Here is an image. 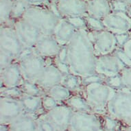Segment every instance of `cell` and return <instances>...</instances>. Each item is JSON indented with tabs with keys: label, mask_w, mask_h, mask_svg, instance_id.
Masks as SVG:
<instances>
[{
	"label": "cell",
	"mask_w": 131,
	"mask_h": 131,
	"mask_svg": "<svg viewBox=\"0 0 131 131\" xmlns=\"http://www.w3.org/2000/svg\"><path fill=\"white\" fill-rule=\"evenodd\" d=\"M24 80L19 64L17 62H14L8 67L0 71L1 89L20 86Z\"/></svg>",
	"instance_id": "obj_17"
},
{
	"label": "cell",
	"mask_w": 131,
	"mask_h": 131,
	"mask_svg": "<svg viewBox=\"0 0 131 131\" xmlns=\"http://www.w3.org/2000/svg\"><path fill=\"white\" fill-rule=\"evenodd\" d=\"M115 36H116L117 45H118V47H119V48L122 47L123 45L130 37V35L129 34V32L124 33V34H120V35H115Z\"/></svg>",
	"instance_id": "obj_37"
},
{
	"label": "cell",
	"mask_w": 131,
	"mask_h": 131,
	"mask_svg": "<svg viewBox=\"0 0 131 131\" xmlns=\"http://www.w3.org/2000/svg\"><path fill=\"white\" fill-rule=\"evenodd\" d=\"M0 95L2 97H6L8 98L20 100L21 97L24 95V93L20 86L6 87V88L1 89Z\"/></svg>",
	"instance_id": "obj_28"
},
{
	"label": "cell",
	"mask_w": 131,
	"mask_h": 131,
	"mask_svg": "<svg viewBox=\"0 0 131 131\" xmlns=\"http://www.w3.org/2000/svg\"><path fill=\"white\" fill-rule=\"evenodd\" d=\"M77 91L93 111L95 112L107 111L108 104L117 92V90L107 85L104 81L81 84Z\"/></svg>",
	"instance_id": "obj_2"
},
{
	"label": "cell",
	"mask_w": 131,
	"mask_h": 131,
	"mask_svg": "<svg viewBox=\"0 0 131 131\" xmlns=\"http://www.w3.org/2000/svg\"><path fill=\"white\" fill-rule=\"evenodd\" d=\"M127 3H128L129 4H131V0H125Z\"/></svg>",
	"instance_id": "obj_42"
},
{
	"label": "cell",
	"mask_w": 131,
	"mask_h": 131,
	"mask_svg": "<svg viewBox=\"0 0 131 131\" xmlns=\"http://www.w3.org/2000/svg\"><path fill=\"white\" fill-rule=\"evenodd\" d=\"M120 48L124 51L125 54H126L127 56L131 59V36L128 39V41Z\"/></svg>",
	"instance_id": "obj_38"
},
{
	"label": "cell",
	"mask_w": 131,
	"mask_h": 131,
	"mask_svg": "<svg viewBox=\"0 0 131 131\" xmlns=\"http://www.w3.org/2000/svg\"><path fill=\"white\" fill-rule=\"evenodd\" d=\"M116 54L117 56H118L119 58L120 59L122 62L124 64L126 67H130L131 66V59L129 58L128 56H127L126 54H125L124 51H123L121 48L119 49H117L115 52H114Z\"/></svg>",
	"instance_id": "obj_36"
},
{
	"label": "cell",
	"mask_w": 131,
	"mask_h": 131,
	"mask_svg": "<svg viewBox=\"0 0 131 131\" xmlns=\"http://www.w3.org/2000/svg\"><path fill=\"white\" fill-rule=\"evenodd\" d=\"M14 62H15V58L13 55L4 50H0V71L8 67Z\"/></svg>",
	"instance_id": "obj_31"
},
{
	"label": "cell",
	"mask_w": 131,
	"mask_h": 131,
	"mask_svg": "<svg viewBox=\"0 0 131 131\" xmlns=\"http://www.w3.org/2000/svg\"><path fill=\"white\" fill-rule=\"evenodd\" d=\"M25 47L19 39L13 24L2 25L0 27V50H4L16 58Z\"/></svg>",
	"instance_id": "obj_7"
},
{
	"label": "cell",
	"mask_w": 131,
	"mask_h": 131,
	"mask_svg": "<svg viewBox=\"0 0 131 131\" xmlns=\"http://www.w3.org/2000/svg\"><path fill=\"white\" fill-rule=\"evenodd\" d=\"M0 104L2 124H8L24 113V108L19 100L1 96Z\"/></svg>",
	"instance_id": "obj_15"
},
{
	"label": "cell",
	"mask_w": 131,
	"mask_h": 131,
	"mask_svg": "<svg viewBox=\"0 0 131 131\" xmlns=\"http://www.w3.org/2000/svg\"><path fill=\"white\" fill-rule=\"evenodd\" d=\"M30 6H47L50 0H25Z\"/></svg>",
	"instance_id": "obj_39"
},
{
	"label": "cell",
	"mask_w": 131,
	"mask_h": 131,
	"mask_svg": "<svg viewBox=\"0 0 131 131\" xmlns=\"http://www.w3.org/2000/svg\"><path fill=\"white\" fill-rule=\"evenodd\" d=\"M73 93V91L69 90L66 86L62 84H56L49 89L46 92V94L53 97L58 102H66Z\"/></svg>",
	"instance_id": "obj_22"
},
{
	"label": "cell",
	"mask_w": 131,
	"mask_h": 131,
	"mask_svg": "<svg viewBox=\"0 0 131 131\" xmlns=\"http://www.w3.org/2000/svg\"><path fill=\"white\" fill-rule=\"evenodd\" d=\"M69 128L71 131H99L100 123L91 112L74 111Z\"/></svg>",
	"instance_id": "obj_10"
},
{
	"label": "cell",
	"mask_w": 131,
	"mask_h": 131,
	"mask_svg": "<svg viewBox=\"0 0 131 131\" xmlns=\"http://www.w3.org/2000/svg\"><path fill=\"white\" fill-rule=\"evenodd\" d=\"M107 111L112 117L131 124V91L126 88L117 91L108 104Z\"/></svg>",
	"instance_id": "obj_5"
},
{
	"label": "cell",
	"mask_w": 131,
	"mask_h": 131,
	"mask_svg": "<svg viewBox=\"0 0 131 131\" xmlns=\"http://www.w3.org/2000/svg\"><path fill=\"white\" fill-rule=\"evenodd\" d=\"M30 6L25 0H13L11 19L15 21L21 19Z\"/></svg>",
	"instance_id": "obj_25"
},
{
	"label": "cell",
	"mask_w": 131,
	"mask_h": 131,
	"mask_svg": "<svg viewBox=\"0 0 131 131\" xmlns=\"http://www.w3.org/2000/svg\"><path fill=\"white\" fill-rule=\"evenodd\" d=\"M46 59L36 54L33 48H25L15 62L19 64L24 79L35 82L47 64Z\"/></svg>",
	"instance_id": "obj_4"
},
{
	"label": "cell",
	"mask_w": 131,
	"mask_h": 131,
	"mask_svg": "<svg viewBox=\"0 0 131 131\" xmlns=\"http://www.w3.org/2000/svg\"><path fill=\"white\" fill-rule=\"evenodd\" d=\"M86 23L87 29L90 31H99L105 29L102 20L93 17L90 15L86 14L83 16Z\"/></svg>",
	"instance_id": "obj_29"
},
{
	"label": "cell",
	"mask_w": 131,
	"mask_h": 131,
	"mask_svg": "<svg viewBox=\"0 0 131 131\" xmlns=\"http://www.w3.org/2000/svg\"><path fill=\"white\" fill-rule=\"evenodd\" d=\"M58 102L48 95L45 94L43 96V107L48 111L58 106Z\"/></svg>",
	"instance_id": "obj_35"
},
{
	"label": "cell",
	"mask_w": 131,
	"mask_h": 131,
	"mask_svg": "<svg viewBox=\"0 0 131 131\" xmlns=\"http://www.w3.org/2000/svg\"><path fill=\"white\" fill-rule=\"evenodd\" d=\"M104 82L107 85L111 86V88L117 91L125 88L124 84H123L120 74L115 75V76H112V77L106 78L104 79Z\"/></svg>",
	"instance_id": "obj_32"
},
{
	"label": "cell",
	"mask_w": 131,
	"mask_h": 131,
	"mask_svg": "<svg viewBox=\"0 0 131 131\" xmlns=\"http://www.w3.org/2000/svg\"><path fill=\"white\" fill-rule=\"evenodd\" d=\"M64 74L57 67L56 62L51 63L47 62V64L34 82L39 85L45 94L47 91L56 84H61Z\"/></svg>",
	"instance_id": "obj_11"
},
{
	"label": "cell",
	"mask_w": 131,
	"mask_h": 131,
	"mask_svg": "<svg viewBox=\"0 0 131 131\" xmlns=\"http://www.w3.org/2000/svg\"><path fill=\"white\" fill-rule=\"evenodd\" d=\"M13 0H0V23L2 25L13 24L14 21L11 19V13Z\"/></svg>",
	"instance_id": "obj_24"
},
{
	"label": "cell",
	"mask_w": 131,
	"mask_h": 131,
	"mask_svg": "<svg viewBox=\"0 0 131 131\" xmlns=\"http://www.w3.org/2000/svg\"><path fill=\"white\" fill-rule=\"evenodd\" d=\"M104 28L115 35L127 33L131 30V19L125 13H111L102 19Z\"/></svg>",
	"instance_id": "obj_12"
},
{
	"label": "cell",
	"mask_w": 131,
	"mask_h": 131,
	"mask_svg": "<svg viewBox=\"0 0 131 131\" xmlns=\"http://www.w3.org/2000/svg\"><path fill=\"white\" fill-rule=\"evenodd\" d=\"M62 46L52 35H42L33 50L37 54L45 58H56Z\"/></svg>",
	"instance_id": "obj_16"
},
{
	"label": "cell",
	"mask_w": 131,
	"mask_h": 131,
	"mask_svg": "<svg viewBox=\"0 0 131 131\" xmlns=\"http://www.w3.org/2000/svg\"><path fill=\"white\" fill-rule=\"evenodd\" d=\"M86 2H88V1H90V0H86Z\"/></svg>",
	"instance_id": "obj_43"
},
{
	"label": "cell",
	"mask_w": 131,
	"mask_h": 131,
	"mask_svg": "<svg viewBox=\"0 0 131 131\" xmlns=\"http://www.w3.org/2000/svg\"><path fill=\"white\" fill-rule=\"evenodd\" d=\"M22 18L36 26L42 35L52 36L62 19L46 6H30Z\"/></svg>",
	"instance_id": "obj_3"
},
{
	"label": "cell",
	"mask_w": 131,
	"mask_h": 131,
	"mask_svg": "<svg viewBox=\"0 0 131 131\" xmlns=\"http://www.w3.org/2000/svg\"><path fill=\"white\" fill-rule=\"evenodd\" d=\"M56 4L62 18L83 17L87 13L86 0H58Z\"/></svg>",
	"instance_id": "obj_14"
},
{
	"label": "cell",
	"mask_w": 131,
	"mask_h": 131,
	"mask_svg": "<svg viewBox=\"0 0 131 131\" xmlns=\"http://www.w3.org/2000/svg\"><path fill=\"white\" fill-rule=\"evenodd\" d=\"M110 0H90L87 2V15L98 19H103L111 13Z\"/></svg>",
	"instance_id": "obj_20"
},
{
	"label": "cell",
	"mask_w": 131,
	"mask_h": 131,
	"mask_svg": "<svg viewBox=\"0 0 131 131\" xmlns=\"http://www.w3.org/2000/svg\"><path fill=\"white\" fill-rule=\"evenodd\" d=\"M89 33L96 56L113 54L117 49L116 36L109 30L106 29L99 31L89 30Z\"/></svg>",
	"instance_id": "obj_6"
},
{
	"label": "cell",
	"mask_w": 131,
	"mask_h": 131,
	"mask_svg": "<svg viewBox=\"0 0 131 131\" xmlns=\"http://www.w3.org/2000/svg\"><path fill=\"white\" fill-rule=\"evenodd\" d=\"M110 4L112 12L126 13L130 4L125 0H110Z\"/></svg>",
	"instance_id": "obj_30"
},
{
	"label": "cell",
	"mask_w": 131,
	"mask_h": 131,
	"mask_svg": "<svg viewBox=\"0 0 131 131\" xmlns=\"http://www.w3.org/2000/svg\"><path fill=\"white\" fill-rule=\"evenodd\" d=\"M13 26L19 39L25 48H33L43 35L36 26L23 18L14 21Z\"/></svg>",
	"instance_id": "obj_8"
},
{
	"label": "cell",
	"mask_w": 131,
	"mask_h": 131,
	"mask_svg": "<svg viewBox=\"0 0 131 131\" xmlns=\"http://www.w3.org/2000/svg\"><path fill=\"white\" fill-rule=\"evenodd\" d=\"M9 131H38V122L31 114L24 113L8 124Z\"/></svg>",
	"instance_id": "obj_19"
},
{
	"label": "cell",
	"mask_w": 131,
	"mask_h": 131,
	"mask_svg": "<svg viewBox=\"0 0 131 131\" xmlns=\"http://www.w3.org/2000/svg\"><path fill=\"white\" fill-rule=\"evenodd\" d=\"M73 112L67 104L58 105L47 112L45 117L52 122L57 131H63L69 128Z\"/></svg>",
	"instance_id": "obj_13"
},
{
	"label": "cell",
	"mask_w": 131,
	"mask_h": 131,
	"mask_svg": "<svg viewBox=\"0 0 131 131\" xmlns=\"http://www.w3.org/2000/svg\"><path fill=\"white\" fill-rule=\"evenodd\" d=\"M20 87L25 95L35 96H43L45 95V91L34 82L24 80Z\"/></svg>",
	"instance_id": "obj_26"
},
{
	"label": "cell",
	"mask_w": 131,
	"mask_h": 131,
	"mask_svg": "<svg viewBox=\"0 0 131 131\" xmlns=\"http://www.w3.org/2000/svg\"><path fill=\"white\" fill-rule=\"evenodd\" d=\"M66 103L74 111H92L85 100L78 93L72 95L66 101Z\"/></svg>",
	"instance_id": "obj_23"
},
{
	"label": "cell",
	"mask_w": 131,
	"mask_h": 131,
	"mask_svg": "<svg viewBox=\"0 0 131 131\" xmlns=\"http://www.w3.org/2000/svg\"><path fill=\"white\" fill-rule=\"evenodd\" d=\"M76 29L66 19L62 18L54 30L53 37L61 46L67 45L75 34Z\"/></svg>",
	"instance_id": "obj_18"
},
{
	"label": "cell",
	"mask_w": 131,
	"mask_h": 131,
	"mask_svg": "<svg viewBox=\"0 0 131 131\" xmlns=\"http://www.w3.org/2000/svg\"><path fill=\"white\" fill-rule=\"evenodd\" d=\"M20 101L24 108V113L32 115L43 107V96L25 95L21 97Z\"/></svg>",
	"instance_id": "obj_21"
},
{
	"label": "cell",
	"mask_w": 131,
	"mask_h": 131,
	"mask_svg": "<svg viewBox=\"0 0 131 131\" xmlns=\"http://www.w3.org/2000/svg\"><path fill=\"white\" fill-rule=\"evenodd\" d=\"M61 84L74 92L77 91L81 85V78L72 73H68L64 75Z\"/></svg>",
	"instance_id": "obj_27"
},
{
	"label": "cell",
	"mask_w": 131,
	"mask_h": 131,
	"mask_svg": "<svg viewBox=\"0 0 131 131\" xmlns=\"http://www.w3.org/2000/svg\"><path fill=\"white\" fill-rule=\"evenodd\" d=\"M126 67L116 54H108L97 56L95 72L104 78L119 75Z\"/></svg>",
	"instance_id": "obj_9"
},
{
	"label": "cell",
	"mask_w": 131,
	"mask_h": 131,
	"mask_svg": "<svg viewBox=\"0 0 131 131\" xmlns=\"http://www.w3.org/2000/svg\"><path fill=\"white\" fill-rule=\"evenodd\" d=\"M70 22L72 25L75 28L76 30L78 29H82V28H86V23L85 21L84 17H71V18H64Z\"/></svg>",
	"instance_id": "obj_34"
},
{
	"label": "cell",
	"mask_w": 131,
	"mask_h": 131,
	"mask_svg": "<svg viewBox=\"0 0 131 131\" xmlns=\"http://www.w3.org/2000/svg\"><path fill=\"white\" fill-rule=\"evenodd\" d=\"M58 0H50V2H52L53 3H55V4H56V3L58 2Z\"/></svg>",
	"instance_id": "obj_41"
},
{
	"label": "cell",
	"mask_w": 131,
	"mask_h": 131,
	"mask_svg": "<svg viewBox=\"0 0 131 131\" xmlns=\"http://www.w3.org/2000/svg\"><path fill=\"white\" fill-rule=\"evenodd\" d=\"M119 74L125 88L131 91V66L125 67Z\"/></svg>",
	"instance_id": "obj_33"
},
{
	"label": "cell",
	"mask_w": 131,
	"mask_h": 131,
	"mask_svg": "<svg viewBox=\"0 0 131 131\" xmlns=\"http://www.w3.org/2000/svg\"><path fill=\"white\" fill-rule=\"evenodd\" d=\"M126 14H127V15L131 19V4H130V6H129V8H128V11H127Z\"/></svg>",
	"instance_id": "obj_40"
},
{
	"label": "cell",
	"mask_w": 131,
	"mask_h": 131,
	"mask_svg": "<svg viewBox=\"0 0 131 131\" xmlns=\"http://www.w3.org/2000/svg\"><path fill=\"white\" fill-rule=\"evenodd\" d=\"M66 46L67 62L69 73L85 78L96 74L97 56L86 28L75 31Z\"/></svg>",
	"instance_id": "obj_1"
}]
</instances>
